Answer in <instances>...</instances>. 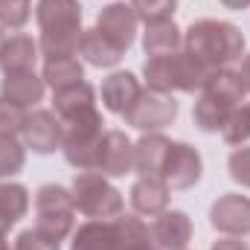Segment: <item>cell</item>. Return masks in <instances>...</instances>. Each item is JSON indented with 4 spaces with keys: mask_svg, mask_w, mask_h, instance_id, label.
Returning a JSON list of instances; mask_svg holds the SVG:
<instances>
[{
    "mask_svg": "<svg viewBox=\"0 0 250 250\" xmlns=\"http://www.w3.org/2000/svg\"><path fill=\"white\" fill-rule=\"evenodd\" d=\"M35 21L41 26L38 50L47 59L79 56L82 41V6L79 0H38Z\"/></svg>",
    "mask_w": 250,
    "mask_h": 250,
    "instance_id": "6da1fadb",
    "label": "cell"
},
{
    "mask_svg": "<svg viewBox=\"0 0 250 250\" xmlns=\"http://www.w3.org/2000/svg\"><path fill=\"white\" fill-rule=\"evenodd\" d=\"M184 47L192 56H198L207 67L224 70L227 64L242 59V53H245V35H242V29L236 23L201 18V21L189 23L187 35H184Z\"/></svg>",
    "mask_w": 250,
    "mask_h": 250,
    "instance_id": "7a4b0ae2",
    "label": "cell"
},
{
    "mask_svg": "<svg viewBox=\"0 0 250 250\" xmlns=\"http://www.w3.org/2000/svg\"><path fill=\"white\" fill-rule=\"evenodd\" d=\"M212 73H215L212 67H207L189 50H178V53H169V56H151L143 67V76H146L148 87L157 90V93H172V90L195 93V90H204V84L209 82Z\"/></svg>",
    "mask_w": 250,
    "mask_h": 250,
    "instance_id": "3957f363",
    "label": "cell"
},
{
    "mask_svg": "<svg viewBox=\"0 0 250 250\" xmlns=\"http://www.w3.org/2000/svg\"><path fill=\"white\" fill-rule=\"evenodd\" d=\"M245 82L239 73L233 70H215L209 76V82L201 90V99L195 102L192 120L201 131H221L224 120L239 108V102L245 99Z\"/></svg>",
    "mask_w": 250,
    "mask_h": 250,
    "instance_id": "277c9868",
    "label": "cell"
},
{
    "mask_svg": "<svg viewBox=\"0 0 250 250\" xmlns=\"http://www.w3.org/2000/svg\"><path fill=\"white\" fill-rule=\"evenodd\" d=\"M73 204L82 215L93 218V221H114L117 215H123V192L108 184V178L102 172H79L73 178Z\"/></svg>",
    "mask_w": 250,
    "mask_h": 250,
    "instance_id": "5b68a950",
    "label": "cell"
},
{
    "mask_svg": "<svg viewBox=\"0 0 250 250\" xmlns=\"http://www.w3.org/2000/svg\"><path fill=\"white\" fill-rule=\"evenodd\" d=\"M102 114L93 108L87 114H79L73 120L64 123V157L70 166H76L79 172H90L96 169V157H99V143L105 137L102 131Z\"/></svg>",
    "mask_w": 250,
    "mask_h": 250,
    "instance_id": "8992f818",
    "label": "cell"
},
{
    "mask_svg": "<svg viewBox=\"0 0 250 250\" xmlns=\"http://www.w3.org/2000/svg\"><path fill=\"white\" fill-rule=\"evenodd\" d=\"M35 230H41L47 239L64 242L73 233V221H76V204H73V192L56 184L38 189L35 195Z\"/></svg>",
    "mask_w": 250,
    "mask_h": 250,
    "instance_id": "52a82bcc",
    "label": "cell"
},
{
    "mask_svg": "<svg viewBox=\"0 0 250 250\" xmlns=\"http://www.w3.org/2000/svg\"><path fill=\"white\" fill-rule=\"evenodd\" d=\"M125 123L140 131H160L178 117V102L172 99V93H157V90H140V96L134 99V105L123 114Z\"/></svg>",
    "mask_w": 250,
    "mask_h": 250,
    "instance_id": "ba28073f",
    "label": "cell"
},
{
    "mask_svg": "<svg viewBox=\"0 0 250 250\" xmlns=\"http://www.w3.org/2000/svg\"><path fill=\"white\" fill-rule=\"evenodd\" d=\"M201 172H204L201 154L189 143H172L166 163H163V172H160V181L175 192H184V189H192L201 181Z\"/></svg>",
    "mask_w": 250,
    "mask_h": 250,
    "instance_id": "9c48e42d",
    "label": "cell"
},
{
    "mask_svg": "<svg viewBox=\"0 0 250 250\" xmlns=\"http://www.w3.org/2000/svg\"><path fill=\"white\" fill-rule=\"evenodd\" d=\"M21 134H23V146L32 148L35 154H53L64 143V123L50 111H32L26 114Z\"/></svg>",
    "mask_w": 250,
    "mask_h": 250,
    "instance_id": "30bf717a",
    "label": "cell"
},
{
    "mask_svg": "<svg viewBox=\"0 0 250 250\" xmlns=\"http://www.w3.org/2000/svg\"><path fill=\"white\" fill-rule=\"evenodd\" d=\"M137 23H140V18H137L134 6H128V3H108L96 18V29L123 53L134 44Z\"/></svg>",
    "mask_w": 250,
    "mask_h": 250,
    "instance_id": "8fae6325",
    "label": "cell"
},
{
    "mask_svg": "<svg viewBox=\"0 0 250 250\" xmlns=\"http://www.w3.org/2000/svg\"><path fill=\"white\" fill-rule=\"evenodd\" d=\"M131 169H134V143L125 137V131H105L93 172H102L105 178H123Z\"/></svg>",
    "mask_w": 250,
    "mask_h": 250,
    "instance_id": "7c38bea8",
    "label": "cell"
},
{
    "mask_svg": "<svg viewBox=\"0 0 250 250\" xmlns=\"http://www.w3.org/2000/svg\"><path fill=\"white\" fill-rule=\"evenodd\" d=\"M209 221L218 233L227 236H248L250 233V198L245 195H221L212 209Z\"/></svg>",
    "mask_w": 250,
    "mask_h": 250,
    "instance_id": "4fadbf2b",
    "label": "cell"
},
{
    "mask_svg": "<svg viewBox=\"0 0 250 250\" xmlns=\"http://www.w3.org/2000/svg\"><path fill=\"white\" fill-rule=\"evenodd\" d=\"M151 239L157 242V248L163 250H184L192 239V221L187 212L172 209V212H160L157 221L151 224Z\"/></svg>",
    "mask_w": 250,
    "mask_h": 250,
    "instance_id": "5bb4252c",
    "label": "cell"
},
{
    "mask_svg": "<svg viewBox=\"0 0 250 250\" xmlns=\"http://www.w3.org/2000/svg\"><path fill=\"white\" fill-rule=\"evenodd\" d=\"M172 140H166L163 134H146L143 140L134 143V169L140 172V178H160L166 154H169Z\"/></svg>",
    "mask_w": 250,
    "mask_h": 250,
    "instance_id": "9a60e30c",
    "label": "cell"
},
{
    "mask_svg": "<svg viewBox=\"0 0 250 250\" xmlns=\"http://www.w3.org/2000/svg\"><path fill=\"white\" fill-rule=\"evenodd\" d=\"M140 82L134 79V73L128 70H120V73H111L105 82H102V102L111 114H120L123 117L125 111L134 105V99L140 96Z\"/></svg>",
    "mask_w": 250,
    "mask_h": 250,
    "instance_id": "2e32d148",
    "label": "cell"
},
{
    "mask_svg": "<svg viewBox=\"0 0 250 250\" xmlns=\"http://www.w3.org/2000/svg\"><path fill=\"white\" fill-rule=\"evenodd\" d=\"M53 108H56V117L67 123L79 114H87L96 108V90L93 84L87 82H79V84H70L62 90H53Z\"/></svg>",
    "mask_w": 250,
    "mask_h": 250,
    "instance_id": "e0dca14e",
    "label": "cell"
},
{
    "mask_svg": "<svg viewBox=\"0 0 250 250\" xmlns=\"http://www.w3.org/2000/svg\"><path fill=\"white\" fill-rule=\"evenodd\" d=\"M131 207L140 215H160L169 207V187L160 178H140L131 187Z\"/></svg>",
    "mask_w": 250,
    "mask_h": 250,
    "instance_id": "ac0fdd59",
    "label": "cell"
},
{
    "mask_svg": "<svg viewBox=\"0 0 250 250\" xmlns=\"http://www.w3.org/2000/svg\"><path fill=\"white\" fill-rule=\"evenodd\" d=\"M35 62H38V44L29 35H12V38H6L3 53H0L3 76H9V73H29L35 67Z\"/></svg>",
    "mask_w": 250,
    "mask_h": 250,
    "instance_id": "d6986e66",
    "label": "cell"
},
{
    "mask_svg": "<svg viewBox=\"0 0 250 250\" xmlns=\"http://www.w3.org/2000/svg\"><path fill=\"white\" fill-rule=\"evenodd\" d=\"M0 87H3V99H9V102H15L21 108H29L35 102H41L47 84H44V79H38L29 70V73H9V76H3Z\"/></svg>",
    "mask_w": 250,
    "mask_h": 250,
    "instance_id": "ffe728a7",
    "label": "cell"
},
{
    "mask_svg": "<svg viewBox=\"0 0 250 250\" xmlns=\"http://www.w3.org/2000/svg\"><path fill=\"white\" fill-rule=\"evenodd\" d=\"M184 44V35L181 29L175 26V21H154V23H146V32H143V50L146 56H169V53H178Z\"/></svg>",
    "mask_w": 250,
    "mask_h": 250,
    "instance_id": "44dd1931",
    "label": "cell"
},
{
    "mask_svg": "<svg viewBox=\"0 0 250 250\" xmlns=\"http://www.w3.org/2000/svg\"><path fill=\"white\" fill-rule=\"evenodd\" d=\"M70 250H120L114 221H87L73 233Z\"/></svg>",
    "mask_w": 250,
    "mask_h": 250,
    "instance_id": "7402d4cb",
    "label": "cell"
},
{
    "mask_svg": "<svg viewBox=\"0 0 250 250\" xmlns=\"http://www.w3.org/2000/svg\"><path fill=\"white\" fill-rule=\"evenodd\" d=\"M79 53H82L84 62L93 64V67H114V64H120V59H123V50L114 47L96 26L87 29V32H82Z\"/></svg>",
    "mask_w": 250,
    "mask_h": 250,
    "instance_id": "603a6c76",
    "label": "cell"
},
{
    "mask_svg": "<svg viewBox=\"0 0 250 250\" xmlns=\"http://www.w3.org/2000/svg\"><path fill=\"white\" fill-rule=\"evenodd\" d=\"M29 209V192L21 184H0V236L15 227Z\"/></svg>",
    "mask_w": 250,
    "mask_h": 250,
    "instance_id": "cb8c5ba5",
    "label": "cell"
},
{
    "mask_svg": "<svg viewBox=\"0 0 250 250\" xmlns=\"http://www.w3.org/2000/svg\"><path fill=\"white\" fill-rule=\"evenodd\" d=\"M44 84H50L53 90H62L70 84H79L84 82V67L76 56H67V59H47L44 62Z\"/></svg>",
    "mask_w": 250,
    "mask_h": 250,
    "instance_id": "d4e9b609",
    "label": "cell"
},
{
    "mask_svg": "<svg viewBox=\"0 0 250 250\" xmlns=\"http://www.w3.org/2000/svg\"><path fill=\"white\" fill-rule=\"evenodd\" d=\"M114 227H117L120 250L151 248V242H148V227H146L140 218H134V215H117V218H114Z\"/></svg>",
    "mask_w": 250,
    "mask_h": 250,
    "instance_id": "484cf974",
    "label": "cell"
},
{
    "mask_svg": "<svg viewBox=\"0 0 250 250\" xmlns=\"http://www.w3.org/2000/svg\"><path fill=\"white\" fill-rule=\"evenodd\" d=\"M26 148L15 137H0V178H12L23 169Z\"/></svg>",
    "mask_w": 250,
    "mask_h": 250,
    "instance_id": "4316f807",
    "label": "cell"
},
{
    "mask_svg": "<svg viewBox=\"0 0 250 250\" xmlns=\"http://www.w3.org/2000/svg\"><path fill=\"white\" fill-rule=\"evenodd\" d=\"M131 6H134L140 21L154 23V21H172L178 0H131Z\"/></svg>",
    "mask_w": 250,
    "mask_h": 250,
    "instance_id": "83f0119b",
    "label": "cell"
},
{
    "mask_svg": "<svg viewBox=\"0 0 250 250\" xmlns=\"http://www.w3.org/2000/svg\"><path fill=\"white\" fill-rule=\"evenodd\" d=\"M221 137L230 146H242L245 140H250V120H248V108H236L224 125H221Z\"/></svg>",
    "mask_w": 250,
    "mask_h": 250,
    "instance_id": "f1b7e54d",
    "label": "cell"
},
{
    "mask_svg": "<svg viewBox=\"0 0 250 250\" xmlns=\"http://www.w3.org/2000/svg\"><path fill=\"white\" fill-rule=\"evenodd\" d=\"M32 15V0H0V26L21 29Z\"/></svg>",
    "mask_w": 250,
    "mask_h": 250,
    "instance_id": "f546056e",
    "label": "cell"
},
{
    "mask_svg": "<svg viewBox=\"0 0 250 250\" xmlns=\"http://www.w3.org/2000/svg\"><path fill=\"white\" fill-rule=\"evenodd\" d=\"M23 120H26V111L9 99L0 96V137H15L21 134L23 128Z\"/></svg>",
    "mask_w": 250,
    "mask_h": 250,
    "instance_id": "4dcf8cb0",
    "label": "cell"
},
{
    "mask_svg": "<svg viewBox=\"0 0 250 250\" xmlns=\"http://www.w3.org/2000/svg\"><path fill=\"white\" fill-rule=\"evenodd\" d=\"M227 166H230V178H233L236 184H242V187H250V146H242V148H236V151L230 154Z\"/></svg>",
    "mask_w": 250,
    "mask_h": 250,
    "instance_id": "1f68e13d",
    "label": "cell"
},
{
    "mask_svg": "<svg viewBox=\"0 0 250 250\" xmlns=\"http://www.w3.org/2000/svg\"><path fill=\"white\" fill-rule=\"evenodd\" d=\"M15 250H59V242L47 239L41 230H23L15 239Z\"/></svg>",
    "mask_w": 250,
    "mask_h": 250,
    "instance_id": "d6a6232c",
    "label": "cell"
},
{
    "mask_svg": "<svg viewBox=\"0 0 250 250\" xmlns=\"http://www.w3.org/2000/svg\"><path fill=\"white\" fill-rule=\"evenodd\" d=\"M212 250H250L245 242H239V239H221V242H215Z\"/></svg>",
    "mask_w": 250,
    "mask_h": 250,
    "instance_id": "836d02e7",
    "label": "cell"
},
{
    "mask_svg": "<svg viewBox=\"0 0 250 250\" xmlns=\"http://www.w3.org/2000/svg\"><path fill=\"white\" fill-rule=\"evenodd\" d=\"M218 3H221L224 9H236V12H239V9H248V6H250V0H218Z\"/></svg>",
    "mask_w": 250,
    "mask_h": 250,
    "instance_id": "e575fe53",
    "label": "cell"
},
{
    "mask_svg": "<svg viewBox=\"0 0 250 250\" xmlns=\"http://www.w3.org/2000/svg\"><path fill=\"white\" fill-rule=\"evenodd\" d=\"M239 76H242V82H245V90H250V56L245 59V64H242V73H239Z\"/></svg>",
    "mask_w": 250,
    "mask_h": 250,
    "instance_id": "d590c367",
    "label": "cell"
},
{
    "mask_svg": "<svg viewBox=\"0 0 250 250\" xmlns=\"http://www.w3.org/2000/svg\"><path fill=\"white\" fill-rule=\"evenodd\" d=\"M3 44H6V38H3V26H0V53H3Z\"/></svg>",
    "mask_w": 250,
    "mask_h": 250,
    "instance_id": "8d00e7d4",
    "label": "cell"
},
{
    "mask_svg": "<svg viewBox=\"0 0 250 250\" xmlns=\"http://www.w3.org/2000/svg\"><path fill=\"white\" fill-rule=\"evenodd\" d=\"M0 250H9V245H6V239L0 236Z\"/></svg>",
    "mask_w": 250,
    "mask_h": 250,
    "instance_id": "74e56055",
    "label": "cell"
},
{
    "mask_svg": "<svg viewBox=\"0 0 250 250\" xmlns=\"http://www.w3.org/2000/svg\"><path fill=\"white\" fill-rule=\"evenodd\" d=\"M143 250H157V248H143Z\"/></svg>",
    "mask_w": 250,
    "mask_h": 250,
    "instance_id": "f35d334b",
    "label": "cell"
},
{
    "mask_svg": "<svg viewBox=\"0 0 250 250\" xmlns=\"http://www.w3.org/2000/svg\"><path fill=\"white\" fill-rule=\"evenodd\" d=\"M248 120H250V105H248Z\"/></svg>",
    "mask_w": 250,
    "mask_h": 250,
    "instance_id": "ab89813d",
    "label": "cell"
}]
</instances>
